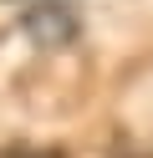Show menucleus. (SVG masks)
<instances>
[{
	"instance_id": "obj_1",
	"label": "nucleus",
	"mask_w": 153,
	"mask_h": 158,
	"mask_svg": "<svg viewBox=\"0 0 153 158\" xmlns=\"http://www.w3.org/2000/svg\"><path fill=\"white\" fill-rule=\"evenodd\" d=\"M20 31H26L41 51H61V46L77 41V5H71V0H26Z\"/></svg>"
}]
</instances>
